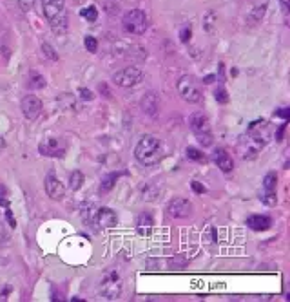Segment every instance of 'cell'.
I'll list each match as a JSON object with an SVG mask.
<instances>
[{
	"instance_id": "7402d4cb",
	"label": "cell",
	"mask_w": 290,
	"mask_h": 302,
	"mask_svg": "<svg viewBox=\"0 0 290 302\" xmlns=\"http://www.w3.org/2000/svg\"><path fill=\"white\" fill-rule=\"evenodd\" d=\"M27 85L31 89H42V87H45V78L42 75H38V73H31Z\"/></svg>"
},
{
	"instance_id": "f35d334b",
	"label": "cell",
	"mask_w": 290,
	"mask_h": 302,
	"mask_svg": "<svg viewBox=\"0 0 290 302\" xmlns=\"http://www.w3.org/2000/svg\"><path fill=\"white\" fill-rule=\"evenodd\" d=\"M7 221H9V224L13 228L16 226V223H15V219H13V215H11V210H7Z\"/></svg>"
},
{
	"instance_id": "3957f363",
	"label": "cell",
	"mask_w": 290,
	"mask_h": 302,
	"mask_svg": "<svg viewBox=\"0 0 290 302\" xmlns=\"http://www.w3.org/2000/svg\"><path fill=\"white\" fill-rule=\"evenodd\" d=\"M122 25H124L125 33H131V35H144L145 31H147V27H149V22H147V16H145L144 11L133 9L124 15Z\"/></svg>"
},
{
	"instance_id": "83f0119b",
	"label": "cell",
	"mask_w": 290,
	"mask_h": 302,
	"mask_svg": "<svg viewBox=\"0 0 290 302\" xmlns=\"http://www.w3.org/2000/svg\"><path fill=\"white\" fill-rule=\"evenodd\" d=\"M187 158L192 159V161H203L205 159V156H203V152H200L198 149H194V147H189V149L185 150Z\"/></svg>"
},
{
	"instance_id": "ffe728a7",
	"label": "cell",
	"mask_w": 290,
	"mask_h": 302,
	"mask_svg": "<svg viewBox=\"0 0 290 302\" xmlns=\"http://www.w3.org/2000/svg\"><path fill=\"white\" fill-rule=\"evenodd\" d=\"M265 13H267V4L256 5L254 9L249 13V16H247V18H249L250 24H256V22H260V20L265 16Z\"/></svg>"
},
{
	"instance_id": "6da1fadb",
	"label": "cell",
	"mask_w": 290,
	"mask_h": 302,
	"mask_svg": "<svg viewBox=\"0 0 290 302\" xmlns=\"http://www.w3.org/2000/svg\"><path fill=\"white\" fill-rule=\"evenodd\" d=\"M135 156L145 167L160 163L163 158V150H161V141L154 136H144L135 147Z\"/></svg>"
},
{
	"instance_id": "30bf717a",
	"label": "cell",
	"mask_w": 290,
	"mask_h": 302,
	"mask_svg": "<svg viewBox=\"0 0 290 302\" xmlns=\"http://www.w3.org/2000/svg\"><path fill=\"white\" fill-rule=\"evenodd\" d=\"M20 107H22V114H24L27 119H36L42 112V101L40 98L35 95L24 96Z\"/></svg>"
},
{
	"instance_id": "2e32d148",
	"label": "cell",
	"mask_w": 290,
	"mask_h": 302,
	"mask_svg": "<svg viewBox=\"0 0 290 302\" xmlns=\"http://www.w3.org/2000/svg\"><path fill=\"white\" fill-rule=\"evenodd\" d=\"M152 226H154V219L150 217V213H140L138 219H136V230L140 235H150L152 232Z\"/></svg>"
},
{
	"instance_id": "d6a6232c",
	"label": "cell",
	"mask_w": 290,
	"mask_h": 302,
	"mask_svg": "<svg viewBox=\"0 0 290 302\" xmlns=\"http://www.w3.org/2000/svg\"><path fill=\"white\" fill-rule=\"evenodd\" d=\"M78 95H80V98L85 100V101H91V100L95 98V95H93L89 89H84V87H82V89H78Z\"/></svg>"
},
{
	"instance_id": "d6986e66",
	"label": "cell",
	"mask_w": 290,
	"mask_h": 302,
	"mask_svg": "<svg viewBox=\"0 0 290 302\" xmlns=\"http://www.w3.org/2000/svg\"><path fill=\"white\" fill-rule=\"evenodd\" d=\"M116 179H118V174H107L104 179H102L100 183V192L102 194H107L109 190H113V187L116 185Z\"/></svg>"
},
{
	"instance_id": "5b68a950",
	"label": "cell",
	"mask_w": 290,
	"mask_h": 302,
	"mask_svg": "<svg viewBox=\"0 0 290 302\" xmlns=\"http://www.w3.org/2000/svg\"><path fill=\"white\" fill-rule=\"evenodd\" d=\"M178 93L181 95V98L189 101V103H198L201 100V91L200 85L196 84V80L192 76L185 75L178 80Z\"/></svg>"
},
{
	"instance_id": "7a4b0ae2",
	"label": "cell",
	"mask_w": 290,
	"mask_h": 302,
	"mask_svg": "<svg viewBox=\"0 0 290 302\" xmlns=\"http://www.w3.org/2000/svg\"><path fill=\"white\" fill-rule=\"evenodd\" d=\"M42 11L44 16L49 20L51 29L62 35L67 29V16H65V2L64 0H42Z\"/></svg>"
},
{
	"instance_id": "9a60e30c",
	"label": "cell",
	"mask_w": 290,
	"mask_h": 302,
	"mask_svg": "<svg viewBox=\"0 0 290 302\" xmlns=\"http://www.w3.org/2000/svg\"><path fill=\"white\" fill-rule=\"evenodd\" d=\"M270 224H272V221L267 215H250L247 219V226L250 230H254V232H265V230L270 228Z\"/></svg>"
},
{
	"instance_id": "1f68e13d",
	"label": "cell",
	"mask_w": 290,
	"mask_h": 302,
	"mask_svg": "<svg viewBox=\"0 0 290 302\" xmlns=\"http://www.w3.org/2000/svg\"><path fill=\"white\" fill-rule=\"evenodd\" d=\"M33 5H35V0H18V7H20L24 13L33 9Z\"/></svg>"
},
{
	"instance_id": "d4e9b609",
	"label": "cell",
	"mask_w": 290,
	"mask_h": 302,
	"mask_svg": "<svg viewBox=\"0 0 290 302\" xmlns=\"http://www.w3.org/2000/svg\"><path fill=\"white\" fill-rule=\"evenodd\" d=\"M214 24H216V15L212 11H209L205 15V18H203V29H205L207 33H212V31H214Z\"/></svg>"
},
{
	"instance_id": "f546056e",
	"label": "cell",
	"mask_w": 290,
	"mask_h": 302,
	"mask_svg": "<svg viewBox=\"0 0 290 302\" xmlns=\"http://www.w3.org/2000/svg\"><path fill=\"white\" fill-rule=\"evenodd\" d=\"M42 51H44V55L49 60H58V55H56L55 49H53L49 44H42Z\"/></svg>"
},
{
	"instance_id": "8d00e7d4",
	"label": "cell",
	"mask_w": 290,
	"mask_h": 302,
	"mask_svg": "<svg viewBox=\"0 0 290 302\" xmlns=\"http://www.w3.org/2000/svg\"><path fill=\"white\" fill-rule=\"evenodd\" d=\"M274 116H278V118H283V119H287V118H289V109L276 110V112H274Z\"/></svg>"
},
{
	"instance_id": "ba28073f",
	"label": "cell",
	"mask_w": 290,
	"mask_h": 302,
	"mask_svg": "<svg viewBox=\"0 0 290 302\" xmlns=\"http://www.w3.org/2000/svg\"><path fill=\"white\" fill-rule=\"evenodd\" d=\"M192 212V203L185 198H174L167 204V213L174 219H183L189 217Z\"/></svg>"
},
{
	"instance_id": "836d02e7",
	"label": "cell",
	"mask_w": 290,
	"mask_h": 302,
	"mask_svg": "<svg viewBox=\"0 0 290 302\" xmlns=\"http://www.w3.org/2000/svg\"><path fill=\"white\" fill-rule=\"evenodd\" d=\"M5 244H9V233L0 226V246H5Z\"/></svg>"
},
{
	"instance_id": "44dd1931",
	"label": "cell",
	"mask_w": 290,
	"mask_h": 302,
	"mask_svg": "<svg viewBox=\"0 0 290 302\" xmlns=\"http://www.w3.org/2000/svg\"><path fill=\"white\" fill-rule=\"evenodd\" d=\"M84 185V174L80 170H73V174L69 176V189L78 190Z\"/></svg>"
},
{
	"instance_id": "b9f144b4",
	"label": "cell",
	"mask_w": 290,
	"mask_h": 302,
	"mask_svg": "<svg viewBox=\"0 0 290 302\" xmlns=\"http://www.w3.org/2000/svg\"><path fill=\"white\" fill-rule=\"evenodd\" d=\"M4 145H5V141H4V139H2V138H0V149H2Z\"/></svg>"
},
{
	"instance_id": "603a6c76",
	"label": "cell",
	"mask_w": 290,
	"mask_h": 302,
	"mask_svg": "<svg viewBox=\"0 0 290 302\" xmlns=\"http://www.w3.org/2000/svg\"><path fill=\"white\" fill-rule=\"evenodd\" d=\"M276 185H278V176L274 172H269L263 178V190H269V192H274Z\"/></svg>"
},
{
	"instance_id": "60d3db41",
	"label": "cell",
	"mask_w": 290,
	"mask_h": 302,
	"mask_svg": "<svg viewBox=\"0 0 290 302\" xmlns=\"http://www.w3.org/2000/svg\"><path fill=\"white\" fill-rule=\"evenodd\" d=\"M280 2H281V5H283V7L287 9V5H289V0H280Z\"/></svg>"
},
{
	"instance_id": "9c48e42d",
	"label": "cell",
	"mask_w": 290,
	"mask_h": 302,
	"mask_svg": "<svg viewBox=\"0 0 290 302\" xmlns=\"http://www.w3.org/2000/svg\"><path fill=\"white\" fill-rule=\"evenodd\" d=\"M247 136L250 139H254L258 143L265 145L267 139L270 138V127L267 123L265 119H256L252 123L249 125V129H247Z\"/></svg>"
},
{
	"instance_id": "cb8c5ba5",
	"label": "cell",
	"mask_w": 290,
	"mask_h": 302,
	"mask_svg": "<svg viewBox=\"0 0 290 302\" xmlns=\"http://www.w3.org/2000/svg\"><path fill=\"white\" fill-rule=\"evenodd\" d=\"M80 16L87 20V22H96V18H98V9H96L95 5L84 7V9L80 11Z\"/></svg>"
},
{
	"instance_id": "f1b7e54d",
	"label": "cell",
	"mask_w": 290,
	"mask_h": 302,
	"mask_svg": "<svg viewBox=\"0 0 290 302\" xmlns=\"http://www.w3.org/2000/svg\"><path fill=\"white\" fill-rule=\"evenodd\" d=\"M84 45L89 53H96V51H98V40H96L95 36H85Z\"/></svg>"
},
{
	"instance_id": "484cf974",
	"label": "cell",
	"mask_w": 290,
	"mask_h": 302,
	"mask_svg": "<svg viewBox=\"0 0 290 302\" xmlns=\"http://www.w3.org/2000/svg\"><path fill=\"white\" fill-rule=\"evenodd\" d=\"M261 201H263L267 206H276V203H278V196H276V190H274V192H269V190H265V192L261 194Z\"/></svg>"
},
{
	"instance_id": "4316f807",
	"label": "cell",
	"mask_w": 290,
	"mask_h": 302,
	"mask_svg": "<svg viewBox=\"0 0 290 302\" xmlns=\"http://www.w3.org/2000/svg\"><path fill=\"white\" fill-rule=\"evenodd\" d=\"M214 96L218 103H229V93H227L225 87H218V89L214 91Z\"/></svg>"
},
{
	"instance_id": "8992f818",
	"label": "cell",
	"mask_w": 290,
	"mask_h": 302,
	"mask_svg": "<svg viewBox=\"0 0 290 302\" xmlns=\"http://www.w3.org/2000/svg\"><path fill=\"white\" fill-rule=\"evenodd\" d=\"M144 80V73H142L138 67H125V69L118 71L113 75V82L116 85H120V87H135L138 85Z\"/></svg>"
},
{
	"instance_id": "ac0fdd59",
	"label": "cell",
	"mask_w": 290,
	"mask_h": 302,
	"mask_svg": "<svg viewBox=\"0 0 290 302\" xmlns=\"http://www.w3.org/2000/svg\"><path fill=\"white\" fill-rule=\"evenodd\" d=\"M214 161H216V165L223 170V172H230V170H232V167H234V163H232V158H230L225 150H216V152H214Z\"/></svg>"
},
{
	"instance_id": "277c9868",
	"label": "cell",
	"mask_w": 290,
	"mask_h": 302,
	"mask_svg": "<svg viewBox=\"0 0 290 302\" xmlns=\"http://www.w3.org/2000/svg\"><path fill=\"white\" fill-rule=\"evenodd\" d=\"M100 293L104 295L105 299H109V301H115V299L120 297L122 293V279L120 275L116 272H109L105 273L104 277L100 281Z\"/></svg>"
},
{
	"instance_id": "d590c367",
	"label": "cell",
	"mask_w": 290,
	"mask_h": 302,
	"mask_svg": "<svg viewBox=\"0 0 290 302\" xmlns=\"http://www.w3.org/2000/svg\"><path fill=\"white\" fill-rule=\"evenodd\" d=\"M5 199H7V189L4 185H0V203H4Z\"/></svg>"
},
{
	"instance_id": "ab89813d",
	"label": "cell",
	"mask_w": 290,
	"mask_h": 302,
	"mask_svg": "<svg viewBox=\"0 0 290 302\" xmlns=\"http://www.w3.org/2000/svg\"><path fill=\"white\" fill-rule=\"evenodd\" d=\"M214 78H216L214 75H209V76H205V78H203V82H205V84H210V82H212Z\"/></svg>"
},
{
	"instance_id": "5bb4252c",
	"label": "cell",
	"mask_w": 290,
	"mask_h": 302,
	"mask_svg": "<svg viewBox=\"0 0 290 302\" xmlns=\"http://www.w3.org/2000/svg\"><path fill=\"white\" fill-rule=\"evenodd\" d=\"M96 223L102 228H113L116 226V213L111 208H100L96 213Z\"/></svg>"
},
{
	"instance_id": "e575fe53",
	"label": "cell",
	"mask_w": 290,
	"mask_h": 302,
	"mask_svg": "<svg viewBox=\"0 0 290 302\" xmlns=\"http://www.w3.org/2000/svg\"><path fill=\"white\" fill-rule=\"evenodd\" d=\"M192 190H194L196 194H203V192H205V187H203V185H200L198 181H192Z\"/></svg>"
},
{
	"instance_id": "8fae6325",
	"label": "cell",
	"mask_w": 290,
	"mask_h": 302,
	"mask_svg": "<svg viewBox=\"0 0 290 302\" xmlns=\"http://www.w3.org/2000/svg\"><path fill=\"white\" fill-rule=\"evenodd\" d=\"M45 192H47V196H49L51 199L60 201V199L64 198L65 189H64V185H62V181H58L56 176L49 174V176L45 178Z\"/></svg>"
},
{
	"instance_id": "e0dca14e",
	"label": "cell",
	"mask_w": 290,
	"mask_h": 302,
	"mask_svg": "<svg viewBox=\"0 0 290 302\" xmlns=\"http://www.w3.org/2000/svg\"><path fill=\"white\" fill-rule=\"evenodd\" d=\"M158 107H160V103H158V96H156L154 93H147V95L142 98V110H144L145 114L154 116V114L158 112Z\"/></svg>"
},
{
	"instance_id": "52a82bcc",
	"label": "cell",
	"mask_w": 290,
	"mask_h": 302,
	"mask_svg": "<svg viewBox=\"0 0 290 302\" xmlns=\"http://www.w3.org/2000/svg\"><path fill=\"white\" fill-rule=\"evenodd\" d=\"M42 156L47 158H62L65 154V143L60 138H45L40 145H38Z\"/></svg>"
},
{
	"instance_id": "7c38bea8",
	"label": "cell",
	"mask_w": 290,
	"mask_h": 302,
	"mask_svg": "<svg viewBox=\"0 0 290 302\" xmlns=\"http://www.w3.org/2000/svg\"><path fill=\"white\" fill-rule=\"evenodd\" d=\"M190 123V129L196 136H203V134H210V125H209V119H207L205 114L201 112H196L190 116L189 119Z\"/></svg>"
},
{
	"instance_id": "74e56055",
	"label": "cell",
	"mask_w": 290,
	"mask_h": 302,
	"mask_svg": "<svg viewBox=\"0 0 290 302\" xmlns=\"http://www.w3.org/2000/svg\"><path fill=\"white\" fill-rule=\"evenodd\" d=\"M285 127H287V125L283 123L280 129H278V132H276V139H283V130H285Z\"/></svg>"
},
{
	"instance_id": "4fadbf2b",
	"label": "cell",
	"mask_w": 290,
	"mask_h": 302,
	"mask_svg": "<svg viewBox=\"0 0 290 302\" xmlns=\"http://www.w3.org/2000/svg\"><path fill=\"white\" fill-rule=\"evenodd\" d=\"M261 147H263V145L258 143V141H254V139H250L249 136L241 138V141H240L241 156H243L245 159H254L256 156H258V152L261 150Z\"/></svg>"
},
{
	"instance_id": "4dcf8cb0",
	"label": "cell",
	"mask_w": 290,
	"mask_h": 302,
	"mask_svg": "<svg viewBox=\"0 0 290 302\" xmlns=\"http://www.w3.org/2000/svg\"><path fill=\"white\" fill-rule=\"evenodd\" d=\"M190 36H192V29H190V25H185V27L180 31V40L183 44H187L190 40Z\"/></svg>"
}]
</instances>
